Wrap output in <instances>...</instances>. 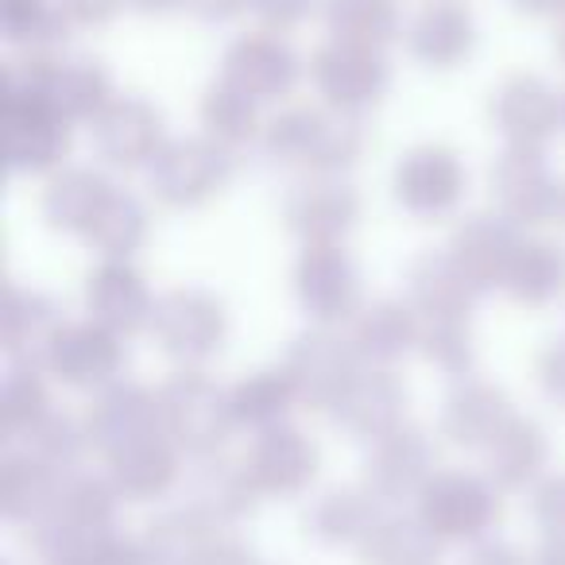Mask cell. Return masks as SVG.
Returning a JSON list of instances; mask_svg holds the SVG:
<instances>
[{
    "mask_svg": "<svg viewBox=\"0 0 565 565\" xmlns=\"http://www.w3.org/2000/svg\"><path fill=\"white\" fill-rule=\"evenodd\" d=\"M275 163L302 167L307 174H341L361 159V117H349L330 105H287L264 125L259 136Z\"/></svg>",
    "mask_w": 565,
    "mask_h": 565,
    "instance_id": "obj_1",
    "label": "cell"
},
{
    "mask_svg": "<svg viewBox=\"0 0 565 565\" xmlns=\"http://www.w3.org/2000/svg\"><path fill=\"white\" fill-rule=\"evenodd\" d=\"M159 415L163 434L190 457H213L236 430L233 399L210 372L179 369L159 387Z\"/></svg>",
    "mask_w": 565,
    "mask_h": 565,
    "instance_id": "obj_2",
    "label": "cell"
},
{
    "mask_svg": "<svg viewBox=\"0 0 565 565\" xmlns=\"http://www.w3.org/2000/svg\"><path fill=\"white\" fill-rule=\"evenodd\" d=\"M500 488L492 477L469 469H438L418 495V515L438 534V542H480L495 531L503 515Z\"/></svg>",
    "mask_w": 565,
    "mask_h": 565,
    "instance_id": "obj_3",
    "label": "cell"
},
{
    "mask_svg": "<svg viewBox=\"0 0 565 565\" xmlns=\"http://www.w3.org/2000/svg\"><path fill=\"white\" fill-rule=\"evenodd\" d=\"M148 333L179 369H202L228 338L225 302L202 287H174L159 295Z\"/></svg>",
    "mask_w": 565,
    "mask_h": 565,
    "instance_id": "obj_4",
    "label": "cell"
},
{
    "mask_svg": "<svg viewBox=\"0 0 565 565\" xmlns=\"http://www.w3.org/2000/svg\"><path fill=\"white\" fill-rule=\"evenodd\" d=\"M233 179V151L210 136L167 140L159 159L148 167V186L167 210H198L213 202Z\"/></svg>",
    "mask_w": 565,
    "mask_h": 565,
    "instance_id": "obj_5",
    "label": "cell"
},
{
    "mask_svg": "<svg viewBox=\"0 0 565 565\" xmlns=\"http://www.w3.org/2000/svg\"><path fill=\"white\" fill-rule=\"evenodd\" d=\"M4 159L17 174H55L71 156L74 125L47 105L43 94L0 97Z\"/></svg>",
    "mask_w": 565,
    "mask_h": 565,
    "instance_id": "obj_6",
    "label": "cell"
},
{
    "mask_svg": "<svg viewBox=\"0 0 565 565\" xmlns=\"http://www.w3.org/2000/svg\"><path fill=\"white\" fill-rule=\"evenodd\" d=\"M361 356H356L353 341L341 338L330 326H315L302 338L291 341L287 356H282V372L291 376V387L299 395V407L310 411H333L345 387L361 372Z\"/></svg>",
    "mask_w": 565,
    "mask_h": 565,
    "instance_id": "obj_7",
    "label": "cell"
},
{
    "mask_svg": "<svg viewBox=\"0 0 565 565\" xmlns=\"http://www.w3.org/2000/svg\"><path fill=\"white\" fill-rule=\"evenodd\" d=\"M295 295L299 307L318 326H341L361 315V267L345 244H302L295 264Z\"/></svg>",
    "mask_w": 565,
    "mask_h": 565,
    "instance_id": "obj_8",
    "label": "cell"
},
{
    "mask_svg": "<svg viewBox=\"0 0 565 565\" xmlns=\"http://www.w3.org/2000/svg\"><path fill=\"white\" fill-rule=\"evenodd\" d=\"M565 182L554 179L542 151L534 148H503V156L492 167V198L495 213L519 228L554 225L562 213Z\"/></svg>",
    "mask_w": 565,
    "mask_h": 565,
    "instance_id": "obj_9",
    "label": "cell"
},
{
    "mask_svg": "<svg viewBox=\"0 0 565 565\" xmlns=\"http://www.w3.org/2000/svg\"><path fill=\"white\" fill-rule=\"evenodd\" d=\"M310 82H315V94L322 97V105L361 117L387 89L384 51L330 40L310 55Z\"/></svg>",
    "mask_w": 565,
    "mask_h": 565,
    "instance_id": "obj_10",
    "label": "cell"
},
{
    "mask_svg": "<svg viewBox=\"0 0 565 565\" xmlns=\"http://www.w3.org/2000/svg\"><path fill=\"white\" fill-rule=\"evenodd\" d=\"M465 186H469V174H465L461 156L441 143L411 148L392 171L395 202L418 221H438L454 213L465 198Z\"/></svg>",
    "mask_w": 565,
    "mask_h": 565,
    "instance_id": "obj_11",
    "label": "cell"
},
{
    "mask_svg": "<svg viewBox=\"0 0 565 565\" xmlns=\"http://www.w3.org/2000/svg\"><path fill=\"white\" fill-rule=\"evenodd\" d=\"M299 78H302L299 51L282 40V32H267V28L233 40L225 58H221V82L236 86L241 94H248L259 105L291 97Z\"/></svg>",
    "mask_w": 565,
    "mask_h": 565,
    "instance_id": "obj_12",
    "label": "cell"
},
{
    "mask_svg": "<svg viewBox=\"0 0 565 565\" xmlns=\"http://www.w3.org/2000/svg\"><path fill=\"white\" fill-rule=\"evenodd\" d=\"M94 151L117 171H140L159 159L167 148L163 113L143 97H113L102 117L89 125Z\"/></svg>",
    "mask_w": 565,
    "mask_h": 565,
    "instance_id": "obj_13",
    "label": "cell"
},
{
    "mask_svg": "<svg viewBox=\"0 0 565 565\" xmlns=\"http://www.w3.org/2000/svg\"><path fill=\"white\" fill-rule=\"evenodd\" d=\"M434 472H438V454L418 426H399L387 438L372 441L369 457H364V488L380 503L418 500Z\"/></svg>",
    "mask_w": 565,
    "mask_h": 565,
    "instance_id": "obj_14",
    "label": "cell"
},
{
    "mask_svg": "<svg viewBox=\"0 0 565 565\" xmlns=\"http://www.w3.org/2000/svg\"><path fill=\"white\" fill-rule=\"evenodd\" d=\"M125 338L97 322H66L58 333L55 349L47 356V372L58 384L74 392H105L109 384L125 380Z\"/></svg>",
    "mask_w": 565,
    "mask_h": 565,
    "instance_id": "obj_15",
    "label": "cell"
},
{
    "mask_svg": "<svg viewBox=\"0 0 565 565\" xmlns=\"http://www.w3.org/2000/svg\"><path fill=\"white\" fill-rule=\"evenodd\" d=\"M282 221L302 244H341L361 221V198L341 174H307L282 198Z\"/></svg>",
    "mask_w": 565,
    "mask_h": 565,
    "instance_id": "obj_16",
    "label": "cell"
},
{
    "mask_svg": "<svg viewBox=\"0 0 565 565\" xmlns=\"http://www.w3.org/2000/svg\"><path fill=\"white\" fill-rule=\"evenodd\" d=\"M86 426H89V441H94V454H102L109 461L120 449L163 434L159 392L136 384V380H117V384H109L105 392L94 395V403L86 411Z\"/></svg>",
    "mask_w": 565,
    "mask_h": 565,
    "instance_id": "obj_17",
    "label": "cell"
},
{
    "mask_svg": "<svg viewBox=\"0 0 565 565\" xmlns=\"http://www.w3.org/2000/svg\"><path fill=\"white\" fill-rule=\"evenodd\" d=\"M156 302L159 299L151 295L148 279L132 267V259H102V264L86 275L89 322L105 326V330H113L125 341L151 330Z\"/></svg>",
    "mask_w": 565,
    "mask_h": 565,
    "instance_id": "obj_18",
    "label": "cell"
},
{
    "mask_svg": "<svg viewBox=\"0 0 565 565\" xmlns=\"http://www.w3.org/2000/svg\"><path fill=\"white\" fill-rule=\"evenodd\" d=\"M492 125L508 148L542 151L562 132V94L534 74H515L492 94Z\"/></svg>",
    "mask_w": 565,
    "mask_h": 565,
    "instance_id": "obj_19",
    "label": "cell"
},
{
    "mask_svg": "<svg viewBox=\"0 0 565 565\" xmlns=\"http://www.w3.org/2000/svg\"><path fill=\"white\" fill-rule=\"evenodd\" d=\"M244 461H248V472L259 484V492L291 500V495H302L315 484L318 469H322V449L299 426L287 423V426H275V430L256 434Z\"/></svg>",
    "mask_w": 565,
    "mask_h": 565,
    "instance_id": "obj_20",
    "label": "cell"
},
{
    "mask_svg": "<svg viewBox=\"0 0 565 565\" xmlns=\"http://www.w3.org/2000/svg\"><path fill=\"white\" fill-rule=\"evenodd\" d=\"M330 415L349 438L372 446V441L407 426L403 423L407 418V384L392 369H361Z\"/></svg>",
    "mask_w": 565,
    "mask_h": 565,
    "instance_id": "obj_21",
    "label": "cell"
},
{
    "mask_svg": "<svg viewBox=\"0 0 565 565\" xmlns=\"http://www.w3.org/2000/svg\"><path fill=\"white\" fill-rule=\"evenodd\" d=\"M519 244H523L519 225H511L503 213H472L454 228L446 252L469 275L477 291H492L508 279V267L515 259Z\"/></svg>",
    "mask_w": 565,
    "mask_h": 565,
    "instance_id": "obj_22",
    "label": "cell"
},
{
    "mask_svg": "<svg viewBox=\"0 0 565 565\" xmlns=\"http://www.w3.org/2000/svg\"><path fill=\"white\" fill-rule=\"evenodd\" d=\"M403 40L415 63L430 71H454L477 47V20L461 0H430L403 28Z\"/></svg>",
    "mask_w": 565,
    "mask_h": 565,
    "instance_id": "obj_23",
    "label": "cell"
},
{
    "mask_svg": "<svg viewBox=\"0 0 565 565\" xmlns=\"http://www.w3.org/2000/svg\"><path fill=\"white\" fill-rule=\"evenodd\" d=\"M43 97L71 125H94L102 109L113 102V78L89 55H43Z\"/></svg>",
    "mask_w": 565,
    "mask_h": 565,
    "instance_id": "obj_24",
    "label": "cell"
},
{
    "mask_svg": "<svg viewBox=\"0 0 565 565\" xmlns=\"http://www.w3.org/2000/svg\"><path fill=\"white\" fill-rule=\"evenodd\" d=\"M515 418L511 399L503 387L488 384V380H461L441 403V438L457 449H480L484 454L503 426Z\"/></svg>",
    "mask_w": 565,
    "mask_h": 565,
    "instance_id": "obj_25",
    "label": "cell"
},
{
    "mask_svg": "<svg viewBox=\"0 0 565 565\" xmlns=\"http://www.w3.org/2000/svg\"><path fill=\"white\" fill-rule=\"evenodd\" d=\"M349 341L364 369H395L407 353H418L423 315L399 299L372 302L349 322Z\"/></svg>",
    "mask_w": 565,
    "mask_h": 565,
    "instance_id": "obj_26",
    "label": "cell"
},
{
    "mask_svg": "<svg viewBox=\"0 0 565 565\" xmlns=\"http://www.w3.org/2000/svg\"><path fill=\"white\" fill-rule=\"evenodd\" d=\"M66 318L58 307L40 291H24V287H9L4 291V318H0V341L12 364H28V369L47 372V356L55 349L58 333H63Z\"/></svg>",
    "mask_w": 565,
    "mask_h": 565,
    "instance_id": "obj_27",
    "label": "cell"
},
{
    "mask_svg": "<svg viewBox=\"0 0 565 565\" xmlns=\"http://www.w3.org/2000/svg\"><path fill=\"white\" fill-rule=\"evenodd\" d=\"M109 477L117 484L120 500L128 503L163 500L182 477V449L167 434L143 438L136 446L120 449L117 457H109Z\"/></svg>",
    "mask_w": 565,
    "mask_h": 565,
    "instance_id": "obj_28",
    "label": "cell"
},
{
    "mask_svg": "<svg viewBox=\"0 0 565 565\" xmlns=\"http://www.w3.org/2000/svg\"><path fill=\"white\" fill-rule=\"evenodd\" d=\"M66 472L51 469L35 454L20 449L0 461V511L9 523L35 526L58 508V492H63Z\"/></svg>",
    "mask_w": 565,
    "mask_h": 565,
    "instance_id": "obj_29",
    "label": "cell"
},
{
    "mask_svg": "<svg viewBox=\"0 0 565 565\" xmlns=\"http://www.w3.org/2000/svg\"><path fill=\"white\" fill-rule=\"evenodd\" d=\"M113 190L117 186L94 167H63L43 186V217L55 233L86 236Z\"/></svg>",
    "mask_w": 565,
    "mask_h": 565,
    "instance_id": "obj_30",
    "label": "cell"
},
{
    "mask_svg": "<svg viewBox=\"0 0 565 565\" xmlns=\"http://www.w3.org/2000/svg\"><path fill=\"white\" fill-rule=\"evenodd\" d=\"M407 291L411 307L426 322H434V318H469L480 295L469 275L454 264L449 252H423L407 267Z\"/></svg>",
    "mask_w": 565,
    "mask_h": 565,
    "instance_id": "obj_31",
    "label": "cell"
},
{
    "mask_svg": "<svg viewBox=\"0 0 565 565\" xmlns=\"http://www.w3.org/2000/svg\"><path fill=\"white\" fill-rule=\"evenodd\" d=\"M550 441L546 430L531 418L515 415L503 434L484 449V469L500 492H526L546 477Z\"/></svg>",
    "mask_w": 565,
    "mask_h": 565,
    "instance_id": "obj_32",
    "label": "cell"
},
{
    "mask_svg": "<svg viewBox=\"0 0 565 565\" xmlns=\"http://www.w3.org/2000/svg\"><path fill=\"white\" fill-rule=\"evenodd\" d=\"M380 523V500L369 488H330L307 508V534L330 550H356Z\"/></svg>",
    "mask_w": 565,
    "mask_h": 565,
    "instance_id": "obj_33",
    "label": "cell"
},
{
    "mask_svg": "<svg viewBox=\"0 0 565 565\" xmlns=\"http://www.w3.org/2000/svg\"><path fill=\"white\" fill-rule=\"evenodd\" d=\"M194 508H202L217 526H233L241 519H248L256 511V503L264 500L259 484L252 480L248 461H228V457H202V469L194 477V488L186 495Z\"/></svg>",
    "mask_w": 565,
    "mask_h": 565,
    "instance_id": "obj_34",
    "label": "cell"
},
{
    "mask_svg": "<svg viewBox=\"0 0 565 565\" xmlns=\"http://www.w3.org/2000/svg\"><path fill=\"white\" fill-rule=\"evenodd\" d=\"M511 302L526 310H542L565 295V252L562 244L546 236H531L519 244L515 259L508 267V279L500 287Z\"/></svg>",
    "mask_w": 565,
    "mask_h": 565,
    "instance_id": "obj_35",
    "label": "cell"
},
{
    "mask_svg": "<svg viewBox=\"0 0 565 565\" xmlns=\"http://www.w3.org/2000/svg\"><path fill=\"white\" fill-rule=\"evenodd\" d=\"M228 399H233V418L236 430L264 434L275 426H287L291 411L299 407V395L291 387V376L279 369H256L244 380H236L228 387Z\"/></svg>",
    "mask_w": 565,
    "mask_h": 565,
    "instance_id": "obj_36",
    "label": "cell"
},
{
    "mask_svg": "<svg viewBox=\"0 0 565 565\" xmlns=\"http://www.w3.org/2000/svg\"><path fill=\"white\" fill-rule=\"evenodd\" d=\"M438 534L423 515H380L369 539L356 546L361 565H438Z\"/></svg>",
    "mask_w": 565,
    "mask_h": 565,
    "instance_id": "obj_37",
    "label": "cell"
},
{
    "mask_svg": "<svg viewBox=\"0 0 565 565\" xmlns=\"http://www.w3.org/2000/svg\"><path fill=\"white\" fill-rule=\"evenodd\" d=\"M221 534H225V526H217L202 508L186 500L151 519L143 531V546H148L151 565H186L198 550L210 546Z\"/></svg>",
    "mask_w": 565,
    "mask_h": 565,
    "instance_id": "obj_38",
    "label": "cell"
},
{
    "mask_svg": "<svg viewBox=\"0 0 565 565\" xmlns=\"http://www.w3.org/2000/svg\"><path fill=\"white\" fill-rule=\"evenodd\" d=\"M322 12L330 40L353 43V47L384 51L403 35L399 4L395 0H326Z\"/></svg>",
    "mask_w": 565,
    "mask_h": 565,
    "instance_id": "obj_39",
    "label": "cell"
},
{
    "mask_svg": "<svg viewBox=\"0 0 565 565\" xmlns=\"http://www.w3.org/2000/svg\"><path fill=\"white\" fill-rule=\"evenodd\" d=\"M198 120H202L205 136L217 140L221 148L236 151L248 148L252 140L264 136V120H259V102H252L248 94H241L228 82H213L202 94L198 105Z\"/></svg>",
    "mask_w": 565,
    "mask_h": 565,
    "instance_id": "obj_40",
    "label": "cell"
},
{
    "mask_svg": "<svg viewBox=\"0 0 565 565\" xmlns=\"http://www.w3.org/2000/svg\"><path fill=\"white\" fill-rule=\"evenodd\" d=\"M148 233H151V221H148L143 202L117 186L109 194V202H105V210L97 213L94 228H89L82 241H86L102 259H132L136 252L143 248Z\"/></svg>",
    "mask_w": 565,
    "mask_h": 565,
    "instance_id": "obj_41",
    "label": "cell"
},
{
    "mask_svg": "<svg viewBox=\"0 0 565 565\" xmlns=\"http://www.w3.org/2000/svg\"><path fill=\"white\" fill-rule=\"evenodd\" d=\"M71 28L58 0H0V32L12 47L55 55Z\"/></svg>",
    "mask_w": 565,
    "mask_h": 565,
    "instance_id": "obj_42",
    "label": "cell"
},
{
    "mask_svg": "<svg viewBox=\"0 0 565 565\" xmlns=\"http://www.w3.org/2000/svg\"><path fill=\"white\" fill-rule=\"evenodd\" d=\"M51 411H55V399H51V384L43 376V369L12 364L9 376H4V387H0V430L24 441Z\"/></svg>",
    "mask_w": 565,
    "mask_h": 565,
    "instance_id": "obj_43",
    "label": "cell"
},
{
    "mask_svg": "<svg viewBox=\"0 0 565 565\" xmlns=\"http://www.w3.org/2000/svg\"><path fill=\"white\" fill-rule=\"evenodd\" d=\"M120 508V492L113 484V477H97V472H66L63 492H58V508L51 515H63L71 523L82 526H113Z\"/></svg>",
    "mask_w": 565,
    "mask_h": 565,
    "instance_id": "obj_44",
    "label": "cell"
},
{
    "mask_svg": "<svg viewBox=\"0 0 565 565\" xmlns=\"http://www.w3.org/2000/svg\"><path fill=\"white\" fill-rule=\"evenodd\" d=\"M24 449L40 457V461H47L51 469L74 472L82 465V457L94 449V441H89L86 418H74V415H66V411H51V415L24 438Z\"/></svg>",
    "mask_w": 565,
    "mask_h": 565,
    "instance_id": "obj_45",
    "label": "cell"
},
{
    "mask_svg": "<svg viewBox=\"0 0 565 565\" xmlns=\"http://www.w3.org/2000/svg\"><path fill=\"white\" fill-rule=\"evenodd\" d=\"M113 526H82L63 515H47L32 526V546L43 565H89Z\"/></svg>",
    "mask_w": 565,
    "mask_h": 565,
    "instance_id": "obj_46",
    "label": "cell"
},
{
    "mask_svg": "<svg viewBox=\"0 0 565 565\" xmlns=\"http://www.w3.org/2000/svg\"><path fill=\"white\" fill-rule=\"evenodd\" d=\"M418 353L426 364H434L446 376H469L472 361H477V341H472L469 318H423V341H418Z\"/></svg>",
    "mask_w": 565,
    "mask_h": 565,
    "instance_id": "obj_47",
    "label": "cell"
},
{
    "mask_svg": "<svg viewBox=\"0 0 565 565\" xmlns=\"http://www.w3.org/2000/svg\"><path fill=\"white\" fill-rule=\"evenodd\" d=\"M531 515L542 534H565V469L546 472L531 492Z\"/></svg>",
    "mask_w": 565,
    "mask_h": 565,
    "instance_id": "obj_48",
    "label": "cell"
},
{
    "mask_svg": "<svg viewBox=\"0 0 565 565\" xmlns=\"http://www.w3.org/2000/svg\"><path fill=\"white\" fill-rule=\"evenodd\" d=\"M322 9V0H248V12L267 28V32H295L307 24L315 12Z\"/></svg>",
    "mask_w": 565,
    "mask_h": 565,
    "instance_id": "obj_49",
    "label": "cell"
},
{
    "mask_svg": "<svg viewBox=\"0 0 565 565\" xmlns=\"http://www.w3.org/2000/svg\"><path fill=\"white\" fill-rule=\"evenodd\" d=\"M534 376H539V387L546 392V399L565 407V338L550 341L542 349L539 361H534Z\"/></svg>",
    "mask_w": 565,
    "mask_h": 565,
    "instance_id": "obj_50",
    "label": "cell"
},
{
    "mask_svg": "<svg viewBox=\"0 0 565 565\" xmlns=\"http://www.w3.org/2000/svg\"><path fill=\"white\" fill-rule=\"evenodd\" d=\"M89 565H151V557H148L143 539H128V534L109 531Z\"/></svg>",
    "mask_w": 565,
    "mask_h": 565,
    "instance_id": "obj_51",
    "label": "cell"
},
{
    "mask_svg": "<svg viewBox=\"0 0 565 565\" xmlns=\"http://www.w3.org/2000/svg\"><path fill=\"white\" fill-rule=\"evenodd\" d=\"M74 28H105L128 9V0H58Z\"/></svg>",
    "mask_w": 565,
    "mask_h": 565,
    "instance_id": "obj_52",
    "label": "cell"
},
{
    "mask_svg": "<svg viewBox=\"0 0 565 565\" xmlns=\"http://www.w3.org/2000/svg\"><path fill=\"white\" fill-rule=\"evenodd\" d=\"M186 565H259V557L252 554L241 539H233V534H221V539H213L210 546L198 550Z\"/></svg>",
    "mask_w": 565,
    "mask_h": 565,
    "instance_id": "obj_53",
    "label": "cell"
},
{
    "mask_svg": "<svg viewBox=\"0 0 565 565\" xmlns=\"http://www.w3.org/2000/svg\"><path fill=\"white\" fill-rule=\"evenodd\" d=\"M465 565H531V557H526L515 542L492 539V534H488V539L472 542L469 554H465Z\"/></svg>",
    "mask_w": 565,
    "mask_h": 565,
    "instance_id": "obj_54",
    "label": "cell"
},
{
    "mask_svg": "<svg viewBox=\"0 0 565 565\" xmlns=\"http://www.w3.org/2000/svg\"><path fill=\"white\" fill-rule=\"evenodd\" d=\"M186 12L205 24H225V20L248 12V0H186Z\"/></svg>",
    "mask_w": 565,
    "mask_h": 565,
    "instance_id": "obj_55",
    "label": "cell"
},
{
    "mask_svg": "<svg viewBox=\"0 0 565 565\" xmlns=\"http://www.w3.org/2000/svg\"><path fill=\"white\" fill-rule=\"evenodd\" d=\"M531 565H565V534H546L531 554Z\"/></svg>",
    "mask_w": 565,
    "mask_h": 565,
    "instance_id": "obj_56",
    "label": "cell"
},
{
    "mask_svg": "<svg viewBox=\"0 0 565 565\" xmlns=\"http://www.w3.org/2000/svg\"><path fill=\"white\" fill-rule=\"evenodd\" d=\"M515 9L539 20H565V0H515Z\"/></svg>",
    "mask_w": 565,
    "mask_h": 565,
    "instance_id": "obj_57",
    "label": "cell"
},
{
    "mask_svg": "<svg viewBox=\"0 0 565 565\" xmlns=\"http://www.w3.org/2000/svg\"><path fill=\"white\" fill-rule=\"evenodd\" d=\"M128 9L143 12V17H167V12L186 9V0H128Z\"/></svg>",
    "mask_w": 565,
    "mask_h": 565,
    "instance_id": "obj_58",
    "label": "cell"
},
{
    "mask_svg": "<svg viewBox=\"0 0 565 565\" xmlns=\"http://www.w3.org/2000/svg\"><path fill=\"white\" fill-rule=\"evenodd\" d=\"M554 51H557V58L565 63V20H557V35H554Z\"/></svg>",
    "mask_w": 565,
    "mask_h": 565,
    "instance_id": "obj_59",
    "label": "cell"
},
{
    "mask_svg": "<svg viewBox=\"0 0 565 565\" xmlns=\"http://www.w3.org/2000/svg\"><path fill=\"white\" fill-rule=\"evenodd\" d=\"M557 221L565 225V190H562V213H557Z\"/></svg>",
    "mask_w": 565,
    "mask_h": 565,
    "instance_id": "obj_60",
    "label": "cell"
},
{
    "mask_svg": "<svg viewBox=\"0 0 565 565\" xmlns=\"http://www.w3.org/2000/svg\"><path fill=\"white\" fill-rule=\"evenodd\" d=\"M562 132H565V94H562Z\"/></svg>",
    "mask_w": 565,
    "mask_h": 565,
    "instance_id": "obj_61",
    "label": "cell"
}]
</instances>
